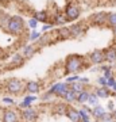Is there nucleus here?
<instances>
[{
    "mask_svg": "<svg viewBox=\"0 0 116 122\" xmlns=\"http://www.w3.org/2000/svg\"><path fill=\"white\" fill-rule=\"evenodd\" d=\"M24 60H26V58L23 57L22 53H15V54H12V57H11L9 64H11L12 66H20V65H23Z\"/></svg>",
    "mask_w": 116,
    "mask_h": 122,
    "instance_id": "nucleus-18",
    "label": "nucleus"
},
{
    "mask_svg": "<svg viewBox=\"0 0 116 122\" xmlns=\"http://www.w3.org/2000/svg\"><path fill=\"white\" fill-rule=\"evenodd\" d=\"M1 103L5 106H8V107H11V106H15L16 105V102H15V99L14 98H11V96H3V99H1Z\"/></svg>",
    "mask_w": 116,
    "mask_h": 122,
    "instance_id": "nucleus-29",
    "label": "nucleus"
},
{
    "mask_svg": "<svg viewBox=\"0 0 116 122\" xmlns=\"http://www.w3.org/2000/svg\"><path fill=\"white\" fill-rule=\"evenodd\" d=\"M78 111H80V122H90V114L88 111H85L82 107Z\"/></svg>",
    "mask_w": 116,
    "mask_h": 122,
    "instance_id": "nucleus-26",
    "label": "nucleus"
},
{
    "mask_svg": "<svg viewBox=\"0 0 116 122\" xmlns=\"http://www.w3.org/2000/svg\"><path fill=\"white\" fill-rule=\"evenodd\" d=\"M95 92H96V95L99 96L100 99H108V98L112 95L111 90H109L108 87H97L95 90Z\"/></svg>",
    "mask_w": 116,
    "mask_h": 122,
    "instance_id": "nucleus-19",
    "label": "nucleus"
},
{
    "mask_svg": "<svg viewBox=\"0 0 116 122\" xmlns=\"http://www.w3.org/2000/svg\"><path fill=\"white\" fill-rule=\"evenodd\" d=\"M105 109H107L108 113H113L116 110V103H115V100H109L107 103V106H105Z\"/></svg>",
    "mask_w": 116,
    "mask_h": 122,
    "instance_id": "nucleus-35",
    "label": "nucleus"
},
{
    "mask_svg": "<svg viewBox=\"0 0 116 122\" xmlns=\"http://www.w3.org/2000/svg\"><path fill=\"white\" fill-rule=\"evenodd\" d=\"M69 88H70V86H69L66 81H58V83H54V84H53L49 91L51 92L54 96H60V98H62V95H64L65 92L68 91Z\"/></svg>",
    "mask_w": 116,
    "mask_h": 122,
    "instance_id": "nucleus-7",
    "label": "nucleus"
},
{
    "mask_svg": "<svg viewBox=\"0 0 116 122\" xmlns=\"http://www.w3.org/2000/svg\"><path fill=\"white\" fill-rule=\"evenodd\" d=\"M1 3H3V0H0V4H1Z\"/></svg>",
    "mask_w": 116,
    "mask_h": 122,
    "instance_id": "nucleus-46",
    "label": "nucleus"
},
{
    "mask_svg": "<svg viewBox=\"0 0 116 122\" xmlns=\"http://www.w3.org/2000/svg\"><path fill=\"white\" fill-rule=\"evenodd\" d=\"M89 95H90V91H88V90H85V91L77 94V103H80V105H85V103H88Z\"/></svg>",
    "mask_w": 116,
    "mask_h": 122,
    "instance_id": "nucleus-21",
    "label": "nucleus"
},
{
    "mask_svg": "<svg viewBox=\"0 0 116 122\" xmlns=\"http://www.w3.org/2000/svg\"><path fill=\"white\" fill-rule=\"evenodd\" d=\"M49 37L47 35H42V37H41V39H39L38 41V44L41 45V46H43V45H46V44H49Z\"/></svg>",
    "mask_w": 116,
    "mask_h": 122,
    "instance_id": "nucleus-38",
    "label": "nucleus"
},
{
    "mask_svg": "<svg viewBox=\"0 0 116 122\" xmlns=\"http://www.w3.org/2000/svg\"><path fill=\"white\" fill-rule=\"evenodd\" d=\"M108 88L111 90L112 94H116V79L115 77H112L108 80Z\"/></svg>",
    "mask_w": 116,
    "mask_h": 122,
    "instance_id": "nucleus-33",
    "label": "nucleus"
},
{
    "mask_svg": "<svg viewBox=\"0 0 116 122\" xmlns=\"http://www.w3.org/2000/svg\"><path fill=\"white\" fill-rule=\"evenodd\" d=\"M64 14H65V16H66V19H68V22H72V20H77L78 18H80L81 10H80V7H78L77 4L69 3V4H66V7H65Z\"/></svg>",
    "mask_w": 116,
    "mask_h": 122,
    "instance_id": "nucleus-4",
    "label": "nucleus"
},
{
    "mask_svg": "<svg viewBox=\"0 0 116 122\" xmlns=\"http://www.w3.org/2000/svg\"><path fill=\"white\" fill-rule=\"evenodd\" d=\"M54 23L53 22H50V23H46V25H43V27H42V33H47V31H50L51 29H54Z\"/></svg>",
    "mask_w": 116,
    "mask_h": 122,
    "instance_id": "nucleus-37",
    "label": "nucleus"
},
{
    "mask_svg": "<svg viewBox=\"0 0 116 122\" xmlns=\"http://www.w3.org/2000/svg\"><path fill=\"white\" fill-rule=\"evenodd\" d=\"M88 60H89L90 65L101 66L104 62H105V54H104V50H99V49L93 50L92 53H89Z\"/></svg>",
    "mask_w": 116,
    "mask_h": 122,
    "instance_id": "nucleus-5",
    "label": "nucleus"
},
{
    "mask_svg": "<svg viewBox=\"0 0 116 122\" xmlns=\"http://www.w3.org/2000/svg\"><path fill=\"white\" fill-rule=\"evenodd\" d=\"M112 117H113V119H115V121H116V110H115V111H113V113H112Z\"/></svg>",
    "mask_w": 116,
    "mask_h": 122,
    "instance_id": "nucleus-43",
    "label": "nucleus"
},
{
    "mask_svg": "<svg viewBox=\"0 0 116 122\" xmlns=\"http://www.w3.org/2000/svg\"><path fill=\"white\" fill-rule=\"evenodd\" d=\"M97 84H99V87H108V80L104 76H99L97 77Z\"/></svg>",
    "mask_w": 116,
    "mask_h": 122,
    "instance_id": "nucleus-36",
    "label": "nucleus"
},
{
    "mask_svg": "<svg viewBox=\"0 0 116 122\" xmlns=\"http://www.w3.org/2000/svg\"><path fill=\"white\" fill-rule=\"evenodd\" d=\"M5 91L8 92V94H15V95H18V94H20L23 90H24V84H23V81L22 80H19V79H9V80H7L5 81Z\"/></svg>",
    "mask_w": 116,
    "mask_h": 122,
    "instance_id": "nucleus-3",
    "label": "nucleus"
},
{
    "mask_svg": "<svg viewBox=\"0 0 116 122\" xmlns=\"http://www.w3.org/2000/svg\"><path fill=\"white\" fill-rule=\"evenodd\" d=\"M51 96H54V95H53V94H51V92H50V91H47V92H46V94H43V95H42V98H41V99H42V100H49V99H50V98H51Z\"/></svg>",
    "mask_w": 116,
    "mask_h": 122,
    "instance_id": "nucleus-39",
    "label": "nucleus"
},
{
    "mask_svg": "<svg viewBox=\"0 0 116 122\" xmlns=\"http://www.w3.org/2000/svg\"><path fill=\"white\" fill-rule=\"evenodd\" d=\"M112 96L115 98V103H116V94H112Z\"/></svg>",
    "mask_w": 116,
    "mask_h": 122,
    "instance_id": "nucleus-44",
    "label": "nucleus"
},
{
    "mask_svg": "<svg viewBox=\"0 0 116 122\" xmlns=\"http://www.w3.org/2000/svg\"><path fill=\"white\" fill-rule=\"evenodd\" d=\"M35 53H37V48H35L34 45H24L22 48V54H23V57L26 60H30Z\"/></svg>",
    "mask_w": 116,
    "mask_h": 122,
    "instance_id": "nucleus-16",
    "label": "nucleus"
},
{
    "mask_svg": "<svg viewBox=\"0 0 116 122\" xmlns=\"http://www.w3.org/2000/svg\"><path fill=\"white\" fill-rule=\"evenodd\" d=\"M32 18H35L38 22H42V23L46 25V22L49 20V14L46 12V11H38V12L34 14V16Z\"/></svg>",
    "mask_w": 116,
    "mask_h": 122,
    "instance_id": "nucleus-22",
    "label": "nucleus"
},
{
    "mask_svg": "<svg viewBox=\"0 0 116 122\" xmlns=\"http://www.w3.org/2000/svg\"><path fill=\"white\" fill-rule=\"evenodd\" d=\"M70 29V35H72V38H82L86 33V29L82 23H76V25H72V26L69 27Z\"/></svg>",
    "mask_w": 116,
    "mask_h": 122,
    "instance_id": "nucleus-10",
    "label": "nucleus"
},
{
    "mask_svg": "<svg viewBox=\"0 0 116 122\" xmlns=\"http://www.w3.org/2000/svg\"><path fill=\"white\" fill-rule=\"evenodd\" d=\"M19 119H20V113L11 107L4 109L1 113V122H19Z\"/></svg>",
    "mask_w": 116,
    "mask_h": 122,
    "instance_id": "nucleus-6",
    "label": "nucleus"
},
{
    "mask_svg": "<svg viewBox=\"0 0 116 122\" xmlns=\"http://www.w3.org/2000/svg\"><path fill=\"white\" fill-rule=\"evenodd\" d=\"M0 57H1V50H0Z\"/></svg>",
    "mask_w": 116,
    "mask_h": 122,
    "instance_id": "nucleus-47",
    "label": "nucleus"
},
{
    "mask_svg": "<svg viewBox=\"0 0 116 122\" xmlns=\"http://www.w3.org/2000/svg\"><path fill=\"white\" fill-rule=\"evenodd\" d=\"M62 99H64L65 103H68V105L70 106L72 103L77 102V94H76V92H74L72 88H69L68 91H66L64 95H62Z\"/></svg>",
    "mask_w": 116,
    "mask_h": 122,
    "instance_id": "nucleus-15",
    "label": "nucleus"
},
{
    "mask_svg": "<svg viewBox=\"0 0 116 122\" xmlns=\"http://www.w3.org/2000/svg\"><path fill=\"white\" fill-rule=\"evenodd\" d=\"M82 109L85 110V111H88V113L92 115V109H90V106H86V105H82Z\"/></svg>",
    "mask_w": 116,
    "mask_h": 122,
    "instance_id": "nucleus-41",
    "label": "nucleus"
},
{
    "mask_svg": "<svg viewBox=\"0 0 116 122\" xmlns=\"http://www.w3.org/2000/svg\"><path fill=\"white\" fill-rule=\"evenodd\" d=\"M88 65H90L89 61L85 60L84 56H80V54H69L65 60V75H76L78 71H81L82 68H86Z\"/></svg>",
    "mask_w": 116,
    "mask_h": 122,
    "instance_id": "nucleus-1",
    "label": "nucleus"
},
{
    "mask_svg": "<svg viewBox=\"0 0 116 122\" xmlns=\"http://www.w3.org/2000/svg\"><path fill=\"white\" fill-rule=\"evenodd\" d=\"M112 34H113V37L116 38V26H115V27H112Z\"/></svg>",
    "mask_w": 116,
    "mask_h": 122,
    "instance_id": "nucleus-42",
    "label": "nucleus"
},
{
    "mask_svg": "<svg viewBox=\"0 0 116 122\" xmlns=\"http://www.w3.org/2000/svg\"><path fill=\"white\" fill-rule=\"evenodd\" d=\"M38 23L39 22L35 19V18H30V19H28V22H27V26H28V29H31V31H32V30H37Z\"/></svg>",
    "mask_w": 116,
    "mask_h": 122,
    "instance_id": "nucleus-31",
    "label": "nucleus"
},
{
    "mask_svg": "<svg viewBox=\"0 0 116 122\" xmlns=\"http://www.w3.org/2000/svg\"><path fill=\"white\" fill-rule=\"evenodd\" d=\"M78 81H81V83H84L86 86V84H89V77H85V76H80V80H78Z\"/></svg>",
    "mask_w": 116,
    "mask_h": 122,
    "instance_id": "nucleus-40",
    "label": "nucleus"
},
{
    "mask_svg": "<svg viewBox=\"0 0 116 122\" xmlns=\"http://www.w3.org/2000/svg\"><path fill=\"white\" fill-rule=\"evenodd\" d=\"M57 35H58V38L60 39H69L72 35H70V29L69 27H61L57 30Z\"/></svg>",
    "mask_w": 116,
    "mask_h": 122,
    "instance_id": "nucleus-20",
    "label": "nucleus"
},
{
    "mask_svg": "<svg viewBox=\"0 0 116 122\" xmlns=\"http://www.w3.org/2000/svg\"><path fill=\"white\" fill-rule=\"evenodd\" d=\"M65 115L69 118L70 122H80V111L77 109H74L73 106H68V110H66Z\"/></svg>",
    "mask_w": 116,
    "mask_h": 122,
    "instance_id": "nucleus-14",
    "label": "nucleus"
},
{
    "mask_svg": "<svg viewBox=\"0 0 116 122\" xmlns=\"http://www.w3.org/2000/svg\"><path fill=\"white\" fill-rule=\"evenodd\" d=\"M53 23L56 26H64V25L68 23V19H66L64 12H56L53 15Z\"/></svg>",
    "mask_w": 116,
    "mask_h": 122,
    "instance_id": "nucleus-17",
    "label": "nucleus"
},
{
    "mask_svg": "<svg viewBox=\"0 0 116 122\" xmlns=\"http://www.w3.org/2000/svg\"><path fill=\"white\" fill-rule=\"evenodd\" d=\"M5 30L12 35H22L23 33H24V30H26L23 18L19 16V15L11 16V19H9V22H8V25H7V29H5Z\"/></svg>",
    "mask_w": 116,
    "mask_h": 122,
    "instance_id": "nucleus-2",
    "label": "nucleus"
},
{
    "mask_svg": "<svg viewBox=\"0 0 116 122\" xmlns=\"http://www.w3.org/2000/svg\"><path fill=\"white\" fill-rule=\"evenodd\" d=\"M70 88H72L76 94H80V92H82V91L86 90V86L84 83H81V81H76V83L70 84Z\"/></svg>",
    "mask_w": 116,
    "mask_h": 122,
    "instance_id": "nucleus-24",
    "label": "nucleus"
},
{
    "mask_svg": "<svg viewBox=\"0 0 116 122\" xmlns=\"http://www.w3.org/2000/svg\"><path fill=\"white\" fill-rule=\"evenodd\" d=\"M41 37H42V34H41L39 31L32 30L30 33V35H28V41H30V42H38L39 39H41Z\"/></svg>",
    "mask_w": 116,
    "mask_h": 122,
    "instance_id": "nucleus-27",
    "label": "nucleus"
},
{
    "mask_svg": "<svg viewBox=\"0 0 116 122\" xmlns=\"http://www.w3.org/2000/svg\"><path fill=\"white\" fill-rule=\"evenodd\" d=\"M9 19H11V16H9L8 14H0V27L1 29H7V25H8Z\"/></svg>",
    "mask_w": 116,
    "mask_h": 122,
    "instance_id": "nucleus-25",
    "label": "nucleus"
},
{
    "mask_svg": "<svg viewBox=\"0 0 116 122\" xmlns=\"http://www.w3.org/2000/svg\"><path fill=\"white\" fill-rule=\"evenodd\" d=\"M24 91L27 94H30V95H37L41 91V83L39 81H35V80H30L24 86Z\"/></svg>",
    "mask_w": 116,
    "mask_h": 122,
    "instance_id": "nucleus-11",
    "label": "nucleus"
},
{
    "mask_svg": "<svg viewBox=\"0 0 116 122\" xmlns=\"http://www.w3.org/2000/svg\"><path fill=\"white\" fill-rule=\"evenodd\" d=\"M37 99H38V96H37V95H30V94H27V95L24 96V98H23V100L18 103V107H19L20 110L30 109L31 105H32V103H34V102H35Z\"/></svg>",
    "mask_w": 116,
    "mask_h": 122,
    "instance_id": "nucleus-12",
    "label": "nucleus"
},
{
    "mask_svg": "<svg viewBox=\"0 0 116 122\" xmlns=\"http://www.w3.org/2000/svg\"><path fill=\"white\" fill-rule=\"evenodd\" d=\"M105 54V62L107 64H115L116 62V46H109L104 50Z\"/></svg>",
    "mask_w": 116,
    "mask_h": 122,
    "instance_id": "nucleus-13",
    "label": "nucleus"
},
{
    "mask_svg": "<svg viewBox=\"0 0 116 122\" xmlns=\"http://www.w3.org/2000/svg\"><path fill=\"white\" fill-rule=\"evenodd\" d=\"M107 25L109 27H115L116 26V12H109L108 14Z\"/></svg>",
    "mask_w": 116,
    "mask_h": 122,
    "instance_id": "nucleus-28",
    "label": "nucleus"
},
{
    "mask_svg": "<svg viewBox=\"0 0 116 122\" xmlns=\"http://www.w3.org/2000/svg\"><path fill=\"white\" fill-rule=\"evenodd\" d=\"M80 80V76L78 75H70V76H66V79H65V81L70 86V84L76 83V81H78Z\"/></svg>",
    "mask_w": 116,
    "mask_h": 122,
    "instance_id": "nucleus-32",
    "label": "nucleus"
},
{
    "mask_svg": "<svg viewBox=\"0 0 116 122\" xmlns=\"http://www.w3.org/2000/svg\"><path fill=\"white\" fill-rule=\"evenodd\" d=\"M66 110H68V105L66 103H60V105L56 107V111L61 115H65L66 114Z\"/></svg>",
    "mask_w": 116,
    "mask_h": 122,
    "instance_id": "nucleus-30",
    "label": "nucleus"
},
{
    "mask_svg": "<svg viewBox=\"0 0 116 122\" xmlns=\"http://www.w3.org/2000/svg\"><path fill=\"white\" fill-rule=\"evenodd\" d=\"M105 122H116L115 119H111V121H105Z\"/></svg>",
    "mask_w": 116,
    "mask_h": 122,
    "instance_id": "nucleus-45",
    "label": "nucleus"
},
{
    "mask_svg": "<svg viewBox=\"0 0 116 122\" xmlns=\"http://www.w3.org/2000/svg\"><path fill=\"white\" fill-rule=\"evenodd\" d=\"M107 19H108L107 12H96L93 15H90L89 22L93 26H104V25H107Z\"/></svg>",
    "mask_w": 116,
    "mask_h": 122,
    "instance_id": "nucleus-9",
    "label": "nucleus"
},
{
    "mask_svg": "<svg viewBox=\"0 0 116 122\" xmlns=\"http://www.w3.org/2000/svg\"><path fill=\"white\" fill-rule=\"evenodd\" d=\"M104 72V77L107 79V80H109V79H112V77H115V76H113V71H112V65L109 66V68H108V69H104L103 71Z\"/></svg>",
    "mask_w": 116,
    "mask_h": 122,
    "instance_id": "nucleus-34",
    "label": "nucleus"
},
{
    "mask_svg": "<svg viewBox=\"0 0 116 122\" xmlns=\"http://www.w3.org/2000/svg\"><path fill=\"white\" fill-rule=\"evenodd\" d=\"M38 111L32 107L26 110H20V119H23L24 122H37L38 119Z\"/></svg>",
    "mask_w": 116,
    "mask_h": 122,
    "instance_id": "nucleus-8",
    "label": "nucleus"
},
{
    "mask_svg": "<svg viewBox=\"0 0 116 122\" xmlns=\"http://www.w3.org/2000/svg\"><path fill=\"white\" fill-rule=\"evenodd\" d=\"M99 102H100V98L97 95H96V92H90L89 95V99H88V105L93 109V107H96V106H99Z\"/></svg>",
    "mask_w": 116,
    "mask_h": 122,
    "instance_id": "nucleus-23",
    "label": "nucleus"
}]
</instances>
